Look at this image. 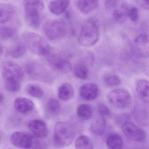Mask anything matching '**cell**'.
Listing matches in <instances>:
<instances>
[{
	"label": "cell",
	"instance_id": "obj_1",
	"mask_svg": "<svg viewBox=\"0 0 149 149\" xmlns=\"http://www.w3.org/2000/svg\"><path fill=\"white\" fill-rule=\"evenodd\" d=\"M99 38V20L95 17L89 18L82 25L79 36V42L84 47H91L97 43Z\"/></svg>",
	"mask_w": 149,
	"mask_h": 149
},
{
	"label": "cell",
	"instance_id": "obj_2",
	"mask_svg": "<svg viewBox=\"0 0 149 149\" xmlns=\"http://www.w3.org/2000/svg\"><path fill=\"white\" fill-rule=\"evenodd\" d=\"M22 38L27 48L36 55L45 57L52 51L47 41L37 33L26 31L22 34Z\"/></svg>",
	"mask_w": 149,
	"mask_h": 149
},
{
	"label": "cell",
	"instance_id": "obj_3",
	"mask_svg": "<svg viewBox=\"0 0 149 149\" xmlns=\"http://www.w3.org/2000/svg\"><path fill=\"white\" fill-rule=\"evenodd\" d=\"M72 126L66 122H58L55 126L53 136L54 146L58 148H65L71 145L75 137Z\"/></svg>",
	"mask_w": 149,
	"mask_h": 149
},
{
	"label": "cell",
	"instance_id": "obj_4",
	"mask_svg": "<svg viewBox=\"0 0 149 149\" xmlns=\"http://www.w3.org/2000/svg\"><path fill=\"white\" fill-rule=\"evenodd\" d=\"M25 20L29 26L33 29H37L40 26L41 12L44 8L42 0H23Z\"/></svg>",
	"mask_w": 149,
	"mask_h": 149
},
{
	"label": "cell",
	"instance_id": "obj_5",
	"mask_svg": "<svg viewBox=\"0 0 149 149\" xmlns=\"http://www.w3.org/2000/svg\"><path fill=\"white\" fill-rule=\"evenodd\" d=\"M43 30L48 39L55 41L59 40L65 36L67 28L64 22L59 20H52L45 23Z\"/></svg>",
	"mask_w": 149,
	"mask_h": 149
},
{
	"label": "cell",
	"instance_id": "obj_6",
	"mask_svg": "<svg viewBox=\"0 0 149 149\" xmlns=\"http://www.w3.org/2000/svg\"><path fill=\"white\" fill-rule=\"evenodd\" d=\"M1 73L5 81H16L22 82L24 74L18 64L12 61H6L2 63Z\"/></svg>",
	"mask_w": 149,
	"mask_h": 149
},
{
	"label": "cell",
	"instance_id": "obj_7",
	"mask_svg": "<svg viewBox=\"0 0 149 149\" xmlns=\"http://www.w3.org/2000/svg\"><path fill=\"white\" fill-rule=\"evenodd\" d=\"M24 70L26 74L36 80L43 82L49 81L50 74L45 67L38 61H28L24 65Z\"/></svg>",
	"mask_w": 149,
	"mask_h": 149
},
{
	"label": "cell",
	"instance_id": "obj_8",
	"mask_svg": "<svg viewBox=\"0 0 149 149\" xmlns=\"http://www.w3.org/2000/svg\"><path fill=\"white\" fill-rule=\"evenodd\" d=\"M108 101L115 107L123 108L127 107L131 101V94L124 88L114 89L107 95Z\"/></svg>",
	"mask_w": 149,
	"mask_h": 149
},
{
	"label": "cell",
	"instance_id": "obj_9",
	"mask_svg": "<svg viewBox=\"0 0 149 149\" xmlns=\"http://www.w3.org/2000/svg\"><path fill=\"white\" fill-rule=\"evenodd\" d=\"M45 58L50 67L57 72L66 73L71 70V65L69 61L57 54L52 53V51Z\"/></svg>",
	"mask_w": 149,
	"mask_h": 149
},
{
	"label": "cell",
	"instance_id": "obj_10",
	"mask_svg": "<svg viewBox=\"0 0 149 149\" xmlns=\"http://www.w3.org/2000/svg\"><path fill=\"white\" fill-rule=\"evenodd\" d=\"M122 129L125 136L131 141H142L146 138L145 131L132 122H125L122 126Z\"/></svg>",
	"mask_w": 149,
	"mask_h": 149
},
{
	"label": "cell",
	"instance_id": "obj_11",
	"mask_svg": "<svg viewBox=\"0 0 149 149\" xmlns=\"http://www.w3.org/2000/svg\"><path fill=\"white\" fill-rule=\"evenodd\" d=\"M10 140L14 147L21 149H31L32 136L24 132L16 131L10 136Z\"/></svg>",
	"mask_w": 149,
	"mask_h": 149
},
{
	"label": "cell",
	"instance_id": "obj_12",
	"mask_svg": "<svg viewBox=\"0 0 149 149\" xmlns=\"http://www.w3.org/2000/svg\"><path fill=\"white\" fill-rule=\"evenodd\" d=\"M134 50L136 55L148 57L149 55V36L146 33L138 35L134 40Z\"/></svg>",
	"mask_w": 149,
	"mask_h": 149
},
{
	"label": "cell",
	"instance_id": "obj_13",
	"mask_svg": "<svg viewBox=\"0 0 149 149\" xmlns=\"http://www.w3.org/2000/svg\"><path fill=\"white\" fill-rule=\"evenodd\" d=\"M28 126L35 136L41 139L46 138L49 134L47 124L43 120L36 119L31 120Z\"/></svg>",
	"mask_w": 149,
	"mask_h": 149
},
{
	"label": "cell",
	"instance_id": "obj_14",
	"mask_svg": "<svg viewBox=\"0 0 149 149\" xmlns=\"http://www.w3.org/2000/svg\"><path fill=\"white\" fill-rule=\"evenodd\" d=\"M99 94V89L94 83H87L80 87V97L87 101L95 100Z\"/></svg>",
	"mask_w": 149,
	"mask_h": 149
},
{
	"label": "cell",
	"instance_id": "obj_15",
	"mask_svg": "<svg viewBox=\"0 0 149 149\" xmlns=\"http://www.w3.org/2000/svg\"><path fill=\"white\" fill-rule=\"evenodd\" d=\"M14 107L18 113L27 114L34 110L35 105L33 102L26 98L18 97L14 101Z\"/></svg>",
	"mask_w": 149,
	"mask_h": 149
},
{
	"label": "cell",
	"instance_id": "obj_16",
	"mask_svg": "<svg viewBox=\"0 0 149 149\" xmlns=\"http://www.w3.org/2000/svg\"><path fill=\"white\" fill-rule=\"evenodd\" d=\"M71 0H52L49 3L48 8L53 15H61L66 10Z\"/></svg>",
	"mask_w": 149,
	"mask_h": 149
},
{
	"label": "cell",
	"instance_id": "obj_17",
	"mask_svg": "<svg viewBox=\"0 0 149 149\" xmlns=\"http://www.w3.org/2000/svg\"><path fill=\"white\" fill-rule=\"evenodd\" d=\"M149 81L144 79L139 80L136 82V91L142 101L148 103L149 101Z\"/></svg>",
	"mask_w": 149,
	"mask_h": 149
},
{
	"label": "cell",
	"instance_id": "obj_18",
	"mask_svg": "<svg viewBox=\"0 0 149 149\" xmlns=\"http://www.w3.org/2000/svg\"><path fill=\"white\" fill-rule=\"evenodd\" d=\"M27 47L24 42H18L11 45L7 51L8 56L15 59L20 58L24 55Z\"/></svg>",
	"mask_w": 149,
	"mask_h": 149
},
{
	"label": "cell",
	"instance_id": "obj_19",
	"mask_svg": "<svg viewBox=\"0 0 149 149\" xmlns=\"http://www.w3.org/2000/svg\"><path fill=\"white\" fill-rule=\"evenodd\" d=\"M14 6L9 3H0V24L8 22L14 15Z\"/></svg>",
	"mask_w": 149,
	"mask_h": 149
},
{
	"label": "cell",
	"instance_id": "obj_20",
	"mask_svg": "<svg viewBox=\"0 0 149 149\" xmlns=\"http://www.w3.org/2000/svg\"><path fill=\"white\" fill-rule=\"evenodd\" d=\"M106 120L104 116L99 115L94 119L90 127V130L95 135H101L106 130Z\"/></svg>",
	"mask_w": 149,
	"mask_h": 149
},
{
	"label": "cell",
	"instance_id": "obj_21",
	"mask_svg": "<svg viewBox=\"0 0 149 149\" xmlns=\"http://www.w3.org/2000/svg\"><path fill=\"white\" fill-rule=\"evenodd\" d=\"M58 95L61 100L66 101L71 100L74 95V90L72 86L67 82L63 83L59 87Z\"/></svg>",
	"mask_w": 149,
	"mask_h": 149
},
{
	"label": "cell",
	"instance_id": "obj_22",
	"mask_svg": "<svg viewBox=\"0 0 149 149\" xmlns=\"http://www.w3.org/2000/svg\"><path fill=\"white\" fill-rule=\"evenodd\" d=\"M99 0H78L77 6L81 13L87 14L97 8Z\"/></svg>",
	"mask_w": 149,
	"mask_h": 149
},
{
	"label": "cell",
	"instance_id": "obj_23",
	"mask_svg": "<svg viewBox=\"0 0 149 149\" xmlns=\"http://www.w3.org/2000/svg\"><path fill=\"white\" fill-rule=\"evenodd\" d=\"M61 110V106L58 100L55 99H50L46 105L45 113L49 117L57 116Z\"/></svg>",
	"mask_w": 149,
	"mask_h": 149
},
{
	"label": "cell",
	"instance_id": "obj_24",
	"mask_svg": "<svg viewBox=\"0 0 149 149\" xmlns=\"http://www.w3.org/2000/svg\"><path fill=\"white\" fill-rule=\"evenodd\" d=\"M106 144L108 149H122L123 139L118 134H112L107 139Z\"/></svg>",
	"mask_w": 149,
	"mask_h": 149
},
{
	"label": "cell",
	"instance_id": "obj_25",
	"mask_svg": "<svg viewBox=\"0 0 149 149\" xmlns=\"http://www.w3.org/2000/svg\"><path fill=\"white\" fill-rule=\"evenodd\" d=\"M77 113L78 116L80 119L87 120L92 117V108L89 104H80L77 107Z\"/></svg>",
	"mask_w": 149,
	"mask_h": 149
},
{
	"label": "cell",
	"instance_id": "obj_26",
	"mask_svg": "<svg viewBox=\"0 0 149 149\" xmlns=\"http://www.w3.org/2000/svg\"><path fill=\"white\" fill-rule=\"evenodd\" d=\"M75 147L76 149H94V144L87 136L81 135L76 139Z\"/></svg>",
	"mask_w": 149,
	"mask_h": 149
},
{
	"label": "cell",
	"instance_id": "obj_27",
	"mask_svg": "<svg viewBox=\"0 0 149 149\" xmlns=\"http://www.w3.org/2000/svg\"><path fill=\"white\" fill-rule=\"evenodd\" d=\"M128 10L127 6L124 5L122 7L121 9L114 10L113 13V17L114 20L119 23L124 22L128 17Z\"/></svg>",
	"mask_w": 149,
	"mask_h": 149
},
{
	"label": "cell",
	"instance_id": "obj_28",
	"mask_svg": "<svg viewBox=\"0 0 149 149\" xmlns=\"http://www.w3.org/2000/svg\"><path fill=\"white\" fill-rule=\"evenodd\" d=\"M73 72L78 79L85 80L88 78L89 70L86 65L83 63L78 64L74 67Z\"/></svg>",
	"mask_w": 149,
	"mask_h": 149
},
{
	"label": "cell",
	"instance_id": "obj_29",
	"mask_svg": "<svg viewBox=\"0 0 149 149\" xmlns=\"http://www.w3.org/2000/svg\"><path fill=\"white\" fill-rule=\"evenodd\" d=\"M26 92L30 96L38 99L42 98L44 95V92L42 88L37 85L33 84H30L27 86Z\"/></svg>",
	"mask_w": 149,
	"mask_h": 149
},
{
	"label": "cell",
	"instance_id": "obj_30",
	"mask_svg": "<svg viewBox=\"0 0 149 149\" xmlns=\"http://www.w3.org/2000/svg\"><path fill=\"white\" fill-rule=\"evenodd\" d=\"M104 80L106 85L111 87L117 86L121 83L120 78L116 74H108L104 77Z\"/></svg>",
	"mask_w": 149,
	"mask_h": 149
},
{
	"label": "cell",
	"instance_id": "obj_31",
	"mask_svg": "<svg viewBox=\"0 0 149 149\" xmlns=\"http://www.w3.org/2000/svg\"><path fill=\"white\" fill-rule=\"evenodd\" d=\"M15 32L13 28L8 26L0 27V38L7 40L13 36Z\"/></svg>",
	"mask_w": 149,
	"mask_h": 149
},
{
	"label": "cell",
	"instance_id": "obj_32",
	"mask_svg": "<svg viewBox=\"0 0 149 149\" xmlns=\"http://www.w3.org/2000/svg\"><path fill=\"white\" fill-rule=\"evenodd\" d=\"M21 82L16 81H5V87L9 92L17 93L21 89Z\"/></svg>",
	"mask_w": 149,
	"mask_h": 149
},
{
	"label": "cell",
	"instance_id": "obj_33",
	"mask_svg": "<svg viewBox=\"0 0 149 149\" xmlns=\"http://www.w3.org/2000/svg\"><path fill=\"white\" fill-rule=\"evenodd\" d=\"M47 144L43 139L32 136V143L31 149H46Z\"/></svg>",
	"mask_w": 149,
	"mask_h": 149
},
{
	"label": "cell",
	"instance_id": "obj_34",
	"mask_svg": "<svg viewBox=\"0 0 149 149\" xmlns=\"http://www.w3.org/2000/svg\"><path fill=\"white\" fill-rule=\"evenodd\" d=\"M98 110L100 115L102 116H107L110 113V111L108 107L102 103H100L98 106Z\"/></svg>",
	"mask_w": 149,
	"mask_h": 149
},
{
	"label": "cell",
	"instance_id": "obj_35",
	"mask_svg": "<svg viewBox=\"0 0 149 149\" xmlns=\"http://www.w3.org/2000/svg\"><path fill=\"white\" fill-rule=\"evenodd\" d=\"M127 15L133 22H136L138 18V9L136 7H133L128 10Z\"/></svg>",
	"mask_w": 149,
	"mask_h": 149
},
{
	"label": "cell",
	"instance_id": "obj_36",
	"mask_svg": "<svg viewBox=\"0 0 149 149\" xmlns=\"http://www.w3.org/2000/svg\"><path fill=\"white\" fill-rule=\"evenodd\" d=\"M119 1V0H106L105 3V8L108 10L113 9L116 7Z\"/></svg>",
	"mask_w": 149,
	"mask_h": 149
},
{
	"label": "cell",
	"instance_id": "obj_37",
	"mask_svg": "<svg viewBox=\"0 0 149 149\" xmlns=\"http://www.w3.org/2000/svg\"><path fill=\"white\" fill-rule=\"evenodd\" d=\"M137 4L145 10H148L149 8V0H136Z\"/></svg>",
	"mask_w": 149,
	"mask_h": 149
},
{
	"label": "cell",
	"instance_id": "obj_38",
	"mask_svg": "<svg viewBox=\"0 0 149 149\" xmlns=\"http://www.w3.org/2000/svg\"><path fill=\"white\" fill-rule=\"evenodd\" d=\"M4 100V95L3 94L0 92V103L2 102Z\"/></svg>",
	"mask_w": 149,
	"mask_h": 149
},
{
	"label": "cell",
	"instance_id": "obj_39",
	"mask_svg": "<svg viewBox=\"0 0 149 149\" xmlns=\"http://www.w3.org/2000/svg\"><path fill=\"white\" fill-rule=\"evenodd\" d=\"M3 47L2 45L1 44H0V56L2 54V53H3Z\"/></svg>",
	"mask_w": 149,
	"mask_h": 149
},
{
	"label": "cell",
	"instance_id": "obj_40",
	"mask_svg": "<svg viewBox=\"0 0 149 149\" xmlns=\"http://www.w3.org/2000/svg\"><path fill=\"white\" fill-rule=\"evenodd\" d=\"M1 134H0V143H1Z\"/></svg>",
	"mask_w": 149,
	"mask_h": 149
},
{
	"label": "cell",
	"instance_id": "obj_41",
	"mask_svg": "<svg viewBox=\"0 0 149 149\" xmlns=\"http://www.w3.org/2000/svg\"><path fill=\"white\" fill-rule=\"evenodd\" d=\"M141 149V148H137V149Z\"/></svg>",
	"mask_w": 149,
	"mask_h": 149
},
{
	"label": "cell",
	"instance_id": "obj_42",
	"mask_svg": "<svg viewBox=\"0 0 149 149\" xmlns=\"http://www.w3.org/2000/svg\"><path fill=\"white\" fill-rule=\"evenodd\" d=\"M0 115H1V111H0Z\"/></svg>",
	"mask_w": 149,
	"mask_h": 149
}]
</instances>
